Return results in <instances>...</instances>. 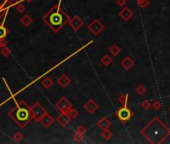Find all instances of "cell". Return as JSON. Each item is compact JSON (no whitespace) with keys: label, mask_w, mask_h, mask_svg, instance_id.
Wrapping results in <instances>:
<instances>
[{"label":"cell","mask_w":170,"mask_h":144,"mask_svg":"<svg viewBox=\"0 0 170 144\" xmlns=\"http://www.w3.org/2000/svg\"><path fill=\"white\" fill-rule=\"evenodd\" d=\"M140 134L144 136L149 143L159 144L164 142L165 139L170 136V129L159 117L155 116L140 131Z\"/></svg>","instance_id":"obj_1"},{"label":"cell","mask_w":170,"mask_h":144,"mask_svg":"<svg viewBox=\"0 0 170 144\" xmlns=\"http://www.w3.org/2000/svg\"><path fill=\"white\" fill-rule=\"evenodd\" d=\"M61 1L62 0H59L58 3L51 7V9H49V11L42 16L43 22L46 23L50 29L55 33L59 32L70 20L68 14L61 8Z\"/></svg>","instance_id":"obj_2"},{"label":"cell","mask_w":170,"mask_h":144,"mask_svg":"<svg viewBox=\"0 0 170 144\" xmlns=\"http://www.w3.org/2000/svg\"><path fill=\"white\" fill-rule=\"evenodd\" d=\"M9 117L21 128L26 127L30 123L31 120H33L30 111V106L24 100L16 101L15 107L9 111Z\"/></svg>","instance_id":"obj_3"},{"label":"cell","mask_w":170,"mask_h":144,"mask_svg":"<svg viewBox=\"0 0 170 144\" xmlns=\"http://www.w3.org/2000/svg\"><path fill=\"white\" fill-rule=\"evenodd\" d=\"M30 111L31 115H32V119L36 122H40L42 117L47 113L46 109L38 102L34 103L32 106H30Z\"/></svg>","instance_id":"obj_4"},{"label":"cell","mask_w":170,"mask_h":144,"mask_svg":"<svg viewBox=\"0 0 170 144\" xmlns=\"http://www.w3.org/2000/svg\"><path fill=\"white\" fill-rule=\"evenodd\" d=\"M133 114H134L133 111L131 109H129L127 105L122 106L115 112V116L120 120V122H122V123H125V122L129 121V120L132 118Z\"/></svg>","instance_id":"obj_5"},{"label":"cell","mask_w":170,"mask_h":144,"mask_svg":"<svg viewBox=\"0 0 170 144\" xmlns=\"http://www.w3.org/2000/svg\"><path fill=\"white\" fill-rule=\"evenodd\" d=\"M87 29L90 31V33H92L94 36L99 35L105 29V25L98 18H95L88 24Z\"/></svg>","instance_id":"obj_6"},{"label":"cell","mask_w":170,"mask_h":144,"mask_svg":"<svg viewBox=\"0 0 170 144\" xmlns=\"http://www.w3.org/2000/svg\"><path fill=\"white\" fill-rule=\"evenodd\" d=\"M55 107H56L57 110H59L62 113H67L69 111V109L72 108V104L71 102L67 99L66 97H61L58 101L55 104Z\"/></svg>","instance_id":"obj_7"},{"label":"cell","mask_w":170,"mask_h":144,"mask_svg":"<svg viewBox=\"0 0 170 144\" xmlns=\"http://www.w3.org/2000/svg\"><path fill=\"white\" fill-rule=\"evenodd\" d=\"M68 24H69V26H70V28L72 30L78 31L83 25H84V22H83L82 18L79 17V16H77V15H75V16H73L72 18H70Z\"/></svg>","instance_id":"obj_8"},{"label":"cell","mask_w":170,"mask_h":144,"mask_svg":"<svg viewBox=\"0 0 170 144\" xmlns=\"http://www.w3.org/2000/svg\"><path fill=\"white\" fill-rule=\"evenodd\" d=\"M134 13L129 7H123L119 12V17H120L123 21H129L133 17Z\"/></svg>","instance_id":"obj_9"},{"label":"cell","mask_w":170,"mask_h":144,"mask_svg":"<svg viewBox=\"0 0 170 144\" xmlns=\"http://www.w3.org/2000/svg\"><path fill=\"white\" fill-rule=\"evenodd\" d=\"M56 121L58 122L62 127H66L69 123H70L71 118L67 113H62V112H60V114L57 116Z\"/></svg>","instance_id":"obj_10"},{"label":"cell","mask_w":170,"mask_h":144,"mask_svg":"<svg viewBox=\"0 0 170 144\" xmlns=\"http://www.w3.org/2000/svg\"><path fill=\"white\" fill-rule=\"evenodd\" d=\"M84 109L88 112V113L93 114L95 111H97V109H98V104H97V103L95 102L93 99H89V100H88V101L84 104Z\"/></svg>","instance_id":"obj_11"},{"label":"cell","mask_w":170,"mask_h":144,"mask_svg":"<svg viewBox=\"0 0 170 144\" xmlns=\"http://www.w3.org/2000/svg\"><path fill=\"white\" fill-rule=\"evenodd\" d=\"M120 65L124 69H126V70H129V69H131L134 66V60L131 57L126 56L120 61Z\"/></svg>","instance_id":"obj_12"},{"label":"cell","mask_w":170,"mask_h":144,"mask_svg":"<svg viewBox=\"0 0 170 144\" xmlns=\"http://www.w3.org/2000/svg\"><path fill=\"white\" fill-rule=\"evenodd\" d=\"M53 122H54V118L48 113L45 114L44 116L41 118V120H40V123H41L43 127H45V128H48Z\"/></svg>","instance_id":"obj_13"},{"label":"cell","mask_w":170,"mask_h":144,"mask_svg":"<svg viewBox=\"0 0 170 144\" xmlns=\"http://www.w3.org/2000/svg\"><path fill=\"white\" fill-rule=\"evenodd\" d=\"M57 83L59 84V86L62 88H66L69 84L71 83V79L66 75V74H62V75L57 79Z\"/></svg>","instance_id":"obj_14"},{"label":"cell","mask_w":170,"mask_h":144,"mask_svg":"<svg viewBox=\"0 0 170 144\" xmlns=\"http://www.w3.org/2000/svg\"><path fill=\"white\" fill-rule=\"evenodd\" d=\"M97 126L99 127L100 129H102V130H104V129H108L109 127L111 126V122H110V120L107 118V117L104 116L98 121Z\"/></svg>","instance_id":"obj_15"},{"label":"cell","mask_w":170,"mask_h":144,"mask_svg":"<svg viewBox=\"0 0 170 144\" xmlns=\"http://www.w3.org/2000/svg\"><path fill=\"white\" fill-rule=\"evenodd\" d=\"M53 84H54L53 79L51 77H49V76H46V77H44L41 80V85L45 88V89H50V88L53 86Z\"/></svg>","instance_id":"obj_16"},{"label":"cell","mask_w":170,"mask_h":144,"mask_svg":"<svg viewBox=\"0 0 170 144\" xmlns=\"http://www.w3.org/2000/svg\"><path fill=\"white\" fill-rule=\"evenodd\" d=\"M112 62H113V58L111 57V55L106 54V55H103V56L100 58V63L105 67L110 66V64H111Z\"/></svg>","instance_id":"obj_17"},{"label":"cell","mask_w":170,"mask_h":144,"mask_svg":"<svg viewBox=\"0 0 170 144\" xmlns=\"http://www.w3.org/2000/svg\"><path fill=\"white\" fill-rule=\"evenodd\" d=\"M20 22L22 24L23 26H25V27H28V26L30 25L31 23L33 22V19L31 17L30 15H28V14H25L24 16H22L20 19Z\"/></svg>","instance_id":"obj_18"},{"label":"cell","mask_w":170,"mask_h":144,"mask_svg":"<svg viewBox=\"0 0 170 144\" xmlns=\"http://www.w3.org/2000/svg\"><path fill=\"white\" fill-rule=\"evenodd\" d=\"M120 52H121V48L116 44H113L109 48V53L111 56H117V55L120 54Z\"/></svg>","instance_id":"obj_19"},{"label":"cell","mask_w":170,"mask_h":144,"mask_svg":"<svg viewBox=\"0 0 170 144\" xmlns=\"http://www.w3.org/2000/svg\"><path fill=\"white\" fill-rule=\"evenodd\" d=\"M9 34V30L5 25L0 23V39L2 38H6V36Z\"/></svg>","instance_id":"obj_20"},{"label":"cell","mask_w":170,"mask_h":144,"mask_svg":"<svg viewBox=\"0 0 170 144\" xmlns=\"http://www.w3.org/2000/svg\"><path fill=\"white\" fill-rule=\"evenodd\" d=\"M129 100V95L128 94H121L120 96H118V102L122 104L123 106L127 105V102Z\"/></svg>","instance_id":"obj_21"},{"label":"cell","mask_w":170,"mask_h":144,"mask_svg":"<svg viewBox=\"0 0 170 144\" xmlns=\"http://www.w3.org/2000/svg\"><path fill=\"white\" fill-rule=\"evenodd\" d=\"M102 137L104 140H110L113 137V133L109 129H104V130H102Z\"/></svg>","instance_id":"obj_22"},{"label":"cell","mask_w":170,"mask_h":144,"mask_svg":"<svg viewBox=\"0 0 170 144\" xmlns=\"http://www.w3.org/2000/svg\"><path fill=\"white\" fill-rule=\"evenodd\" d=\"M23 139H24V135H23L21 132H16V133L13 135V140L15 141V142H17V143L21 142Z\"/></svg>","instance_id":"obj_23"},{"label":"cell","mask_w":170,"mask_h":144,"mask_svg":"<svg viewBox=\"0 0 170 144\" xmlns=\"http://www.w3.org/2000/svg\"><path fill=\"white\" fill-rule=\"evenodd\" d=\"M135 91L138 95H143L146 93V87L144 85H142V84H140V85H138L137 87H136Z\"/></svg>","instance_id":"obj_24"},{"label":"cell","mask_w":170,"mask_h":144,"mask_svg":"<svg viewBox=\"0 0 170 144\" xmlns=\"http://www.w3.org/2000/svg\"><path fill=\"white\" fill-rule=\"evenodd\" d=\"M67 114H68L69 115V116H70V118L71 119H74V118H76V117H77L78 116V111H77V110H76L75 109V108H71V109H69V111L68 112H67Z\"/></svg>","instance_id":"obj_25"},{"label":"cell","mask_w":170,"mask_h":144,"mask_svg":"<svg viewBox=\"0 0 170 144\" xmlns=\"http://www.w3.org/2000/svg\"><path fill=\"white\" fill-rule=\"evenodd\" d=\"M11 53H12V51H11V49L9 47H4V48H2L1 49V54H2V56H4V57H8V56H10Z\"/></svg>","instance_id":"obj_26"},{"label":"cell","mask_w":170,"mask_h":144,"mask_svg":"<svg viewBox=\"0 0 170 144\" xmlns=\"http://www.w3.org/2000/svg\"><path fill=\"white\" fill-rule=\"evenodd\" d=\"M151 107L153 108L154 110H160L162 108V104H161V102L159 101V100H154L152 103H151Z\"/></svg>","instance_id":"obj_27"},{"label":"cell","mask_w":170,"mask_h":144,"mask_svg":"<svg viewBox=\"0 0 170 144\" xmlns=\"http://www.w3.org/2000/svg\"><path fill=\"white\" fill-rule=\"evenodd\" d=\"M83 137H84L83 134L79 133V132H75V134L73 135V140L75 141V142H81V141L83 140Z\"/></svg>","instance_id":"obj_28"},{"label":"cell","mask_w":170,"mask_h":144,"mask_svg":"<svg viewBox=\"0 0 170 144\" xmlns=\"http://www.w3.org/2000/svg\"><path fill=\"white\" fill-rule=\"evenodd\" d=\"M137 4L140 8L145 9L146 7L149 5V0H140V1H137Z\"/></svg>","instance_id":"obj_29"},{"label":"cell","mask_w":170,"mask_h":144,"mask_svg":"<svg viewBox=\"0 0 170 144\" xmlns=\"http://www.w3.org/2000/svg\"><path fill=\"white\" fill-rule=\"evenodd\" d=\"M141 108H142L143 110H148L150 107H151V103H150L148 100H144V101L141 102Z\"/></svg>","instance_id":"obj_30"},{"label":"cell","mask_w":170,"mask_h":144,"mask_svg":"<svg viewBox=\"0 0 170 144\" xmlns=\"http://www.w3.org/2000/svg\"><path fill=\"white\" fill-rule=\"evenodd\" d=\"M25 6L23 5L22 3H17V5H16V10H17V12H19V13H23V12L25 11Z\"/></svg>","instance_id":"obj_31"},{"label":"cell","mask_w":170,"mask_h":144,"mask_svg":"<svg viewBox=\"0 0 170 144\" xmlns=\"http://www.w3.org/2000/svg\"><path fill=\"white\" fill-rule=\"evenodd\" d=\"M86 131H87V129H86L83 125H79L77 127V129H76V132H79V133L83 134V135H84V134L86 133Z\"/></svg>","instance_id":"obj_32"},{"label":"cell","mask_w":170,"mask_h":144,"mask_svg":"<svg viewBox=\"0 0 170 144\" xmlns=\"http://www.w3.org/2000/svg\"><path fill=\"white\" fill-rule=\"evenodd\" d=\"M126 3H127V1H126V0H117V1H116V4H117V5H118L119 7H121V8L125 7Z\"/></svg>","instance_id":"obj_33"},{"label":"cell","mask_w":170,"mask_h":144,"mask_svg":"<svg viewBox=\"0 0 170 144\" xmlns=\"http://www.w3.org/2000/svg\"><path fill=\"white\" fill-rule=\"evenodd\" d=\"M7 40L5 39V38H2V39H0V50L2 49V48L6 47L7 46Z\"/></svg>","instance_id":"obj_34"},{"label":"cell","mask_w":170,"mask_h":144,"mask_svg":"<svg viewBox=\"0 0 170 144\" xmlns=\"http://www.w3.org/2000/svg\"><path fill=\"white\" fill-rule=\"evenodd\" d=\"M15 3H17V0H6V5L8 6H11Z\"/></svg>","instance_id":"obj_35"},{"label":"cell","mask_w":170,"mask_h":144,"mask_svg":"<svg viewBox=\"0 0 170 144\" xmlns=\"http://www.w3.org/2000/svg\"><path fill=\"white\" fill-rule=\"evenodd\" d=\"M25 1H26V2H28V3H29V2H32L33 0H25Z\"/></svg>","instance_id":"obj_36"},{"label":"cell","mask_w":170,"mask_h":144,"mask_svg":"<svg viewBox=\"0 0 170 144\" xmlns=\"http://www.w3.org/2000/svg\"><path fill=\"white\" fill-rule=\"evenodd\" d=\"M168 110H169V112H170V105H169V107H168Z\"/></svg>","instance_id":"obj_37"},{"label":"cell","mask_w":170,"mask_h":144,"mask_svg":"<svg viewBox=\"0 0 170 144\" xmlns=\"http://www.w3.org/2000/svg\"><path fill=\"white\" fill-rule=\"evenodd\" d=\"M137 1H140V0H137Z\"/></svg>","instance_id":"obj_38"}]
</instances>
